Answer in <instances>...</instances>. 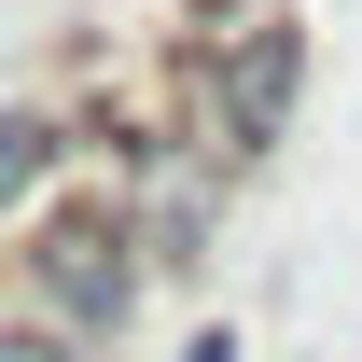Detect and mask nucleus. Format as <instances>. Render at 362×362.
Masks as SVG:
<instances>
[{"mask_svg":"<svg viewBox=\"0 0 362 362\" xmlns=\"http://www.w3.org/2000/svg\"><path fill=\"white\" fill-rule=\"evenodd\" d=\"M181 362H251V349H237V320H223V334H195V349H181Z\"/></svg>","mask_w":362,"mask_h":362,"instance_id":"nucleus-1","label":"nucleus"}]
</instances>
